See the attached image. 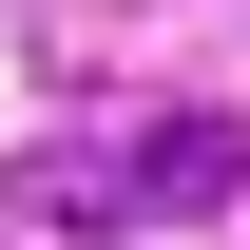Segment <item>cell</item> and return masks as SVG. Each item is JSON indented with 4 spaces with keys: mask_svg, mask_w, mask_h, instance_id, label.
I'll list each match as a JSON object with an SVG mask.
<instances>
[{
    "mask_svg": "<svg viewBox=\"0 0 250 250\" xmlns=\"http://www.w3.org/2000/svg\"><path fill=\"white\" fill-rule=\"evenodd\" d=\"M231 173H250V116H212V96H192V116H154V135L116 154V192H135V212H212Z\"/></svg>",
    "mask_w": 250,
    "mask_h": 250,
    "instance_id": "cell-1",
    "label": "cell"
}]
</instances>
